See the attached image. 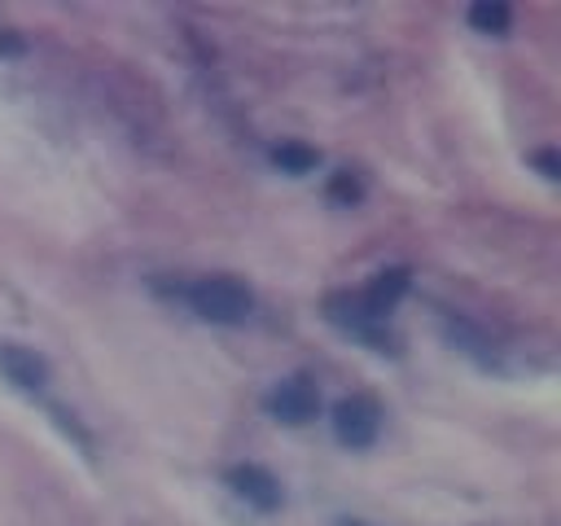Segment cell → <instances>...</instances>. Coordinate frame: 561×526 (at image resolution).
Returning <instances> with one entry per match:
<instances>
[{
    "mask_svg": "<svg viewBox=\"0 0 561 526\" xmlns=\"http://www.w3.org/2000/svg\"><path fill=\"white\" fill-rule=\"evenodd\" d=\"M188 307L210 324H245L254 298L237 276H202L188 285Z\"/></svg>",
    "mask_w": 561,
    "mask_h": 526,
    "instance_id": "1",
    "label": "cell"
},
{
    "mask_svg": "<svg viewBox=\"0 0 561 526\" xmlns=\"http://www.w3.org/2000/svg\"><path fill=\"white\" fill-rule=\"evenodd\" d=\"M263 408L280 421V425H307L316 412H320V390L307 373H294V377H280L267 395H263Z\"/></svg>",
    "mask_w": 561,
    "mask_h": 526,
    "instance_id": "2",
    "label": "cell"
},
{
    "mask_svg": "<svg viewBox=\"0 0 561 526\" xmlns=\"http://www.w3.org/2000/svg\"><path fill=\"white\" fill-rule=\"evenodd\" d=\"M333 434L342 447H373L381 434V403L373 395H346L333 408Z\"/></svg>",
    "mask_w": 561,
    "mask_h": 526,
    "instance_id": "3",
    "label": "cell"
},
{
    "mask_svg": "<svg viewBox=\"0 0 561 526\" xmlns=\"http://www.w3.org/2000/svg\"><path fill=\"white\" fill-rule=\"evenodd\" d=\"M324 311H329V320H333L342 333H351L355 342H368V346H377V351H390V346H394L386 320H377V316L359 302V294H333V298L324 302Z\"/></svg>",
    "mask_w": 561,
    "mask_h": 526,
    "instance_id": "4",
    "label": "cell"
},
{
    "mask_svg": "<svg viewBox=\"0 0 561 526\" xmlns=\"http://www.w3.org/2000/svg\"><path fill=\"white\" fill-rule=\"evenodd\" d=\"M224 478H228V487L237 491V500H245V504L259 508V513H276V508L285 504V491H280L276 473L263 469V465H232Z\"/></svg>",
    "mask_w": 561,
    "mask_h": 526,
    "instance_id": "5",
    "label": "cell"
},
{
    "mask_svg": "<svg viewBox=\"0 0 561 526\" xmlns=\"http://www.w3.org/2000/svg\"><path fill=\"white\" fill-rule=\"evenodd\" d=\"M0 373L9 377V386H18L22 395H39L48 386V364L39 351L22 346V342H0Z\"/></svg>",
    "mask_w": 561,
    "mask_h": 526,
    "instance_id": "6",
    "label": "cell"
},
{
    "mask_svg": "<svg viewBox=\"0 0 561 526\" xmlns=\"http://www.w3.org/2000/svg\"><path fill=\"white\" fill-rule=\"evenodd\" d=\"M408 285H412V272H408V267H386V272L373 276V285H368V294H359V302H364L377 320H386V316L394 311V302L408 294Z\"/></svg>",
    "mask_w": 561,
    "mask_h": 526,
    "instance_id": "7",
    "label": "cell"
},
{
    "mask_svg": "<svg viewBox=\"0 0 561 526\" xmlns=\"http://www.w3.org/2000/svg\"><path fill=\"white\" fill-rule=\"evenodd\" d=\"M508 22H513V13H508L504 0H478V4H469V26L482 31V35H504Z\"/></svg>",
    "mask_w": 561,
    "mask_h": 526,
    "instance_id": "8",
    "label": "cell"
},
{
    "mask_svg": "<svg viewBox=\"0 0 561 526\" xmlns=\"http://www.w3.org/2000/svg\"><path fill=\"white\" fill-rule=\"evenodd\" d=\"M272 162H276L285 175H307V171L320 162V153H316L311 145H302V140H280V145L272 149Z\"/></svg>",
    "mask_w": 561,
    "mask_h": 526,
    "instance_id": "9",
    "label": "cell"
},
{
    "mask_svg": "<svg viewBox=\"0 0 561 526\" xmlns=\"http://www.w3.org/2000/svg\"><path fill=\"white\" fill-rule=\"evenodd\" d=\"M329 193H333V197H342V202H359V197H364V188H359V180H355L351 171H337Z\"/></svg>",
    "mask_w": 561,
    "mask_h": 526,
    "instance_id": "10",
    "label": "cell"
},
{
    "mask_svg": "<svg viewBox=\"0 0 561 526\" xmlns=\"http://www.w3.org/2000/svg\"><path fill=\"white\" fill-rule=\"evenodd\" d=\"M535 162H539V171H543L548 180H557V158H552L548 149H543V153H535Z\"/></svg>",
    "mask_w": 561,
    "mask_h": 526,
    "instance_id": "11",
    "label": "cell"
},
{
    "mask_svg": "<svg viewBox=\"0 0 561 526\" xmlns=\"http://www.w3.org/2000/svg\"><path fill=\"white\" fill-rule=\"evenodd\" d=\"M342 526H368V522H342Z\"/></svg>",
    "mask_w": 561,
    "mask_h": 526,
    "instance_id": "12",
    "label": "cell"
}]
</instances>
